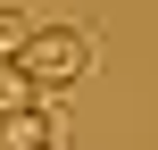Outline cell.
<instances>
[{
	"mask_svg": "<svg viewBox=\"0 0 158 150\" xmlns=\"http://www.w3.org/2000/svg\"><path fill=\"white\" fill-rule=\"evenodd\" d=\"M17 67H25V84H33L42 100H58L67 84L92 75V25H33L25 50H17Z\"/></svg>",
	"mask_w": 158,
	"mask_h": 150,
	"instance_id": "1",
	"label": "cell"
},
{
	"mask_svg": "<svg viewBox=\"0 0 158 150\" xmlns=\"http://www.w3.org/2000/svg\"><path fill=\"white\" fill-rule=\"evenodd\" d=\"M0 150H67V109H58V100L8 109V117H0Z\"/></svg>",
	"mask_w": 158,
	"mask_h": 150,
	"instance_id": "2",
	"label": "cell"
},
{
	"mask_svg": "<svg viewBox=\"0 0 158 150\" xmlns=\"http://www.w3.org/2000/svg\"><path fill=\"white\" fill-rule=\"evenodd\" d=\"M25 33H33V17H25V8H0V58H17Z\"/></svg>",
	"mask_w": 158,
	"mask_h": 150,
	"instance_id": "3",
	"label": "cell"
}]
</instances>
